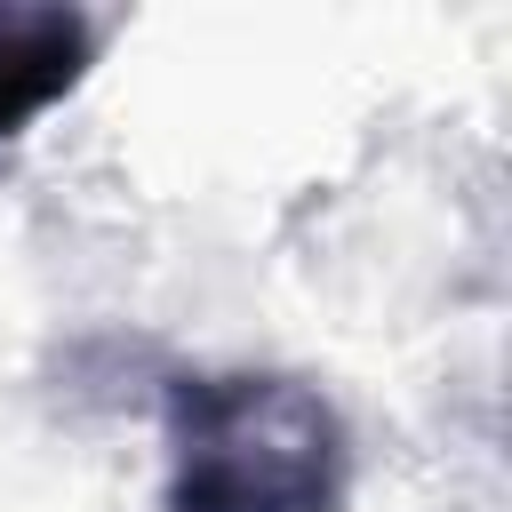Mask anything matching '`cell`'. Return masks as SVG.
<instances>
[{"label": "cell", "instance_id": "cell-1", "mask_svg": "<svg viewBox=\"0 0 512 512\" xmlns=\"http://www.w3.org/2000/svg\"><path fill=\"white\" fill-rule=\"evenodd\" d=\"M168 512H344L352 432L336 400L288 368H176Z\"/></svg>", "mask_w": 512, "mask_h": 512}, {"label": "cell", "instance_id": "cell-2", "mask_svg": "<svg viewBox=\"0 0 512 512\" xmlns=\"http://www.w3.org/2000/svg\"><path fill=\"white\" fill-rule=\"evenodd\" d=\"M96 16L64 0H0V144L56 112L96 64Z\"/></svg>", "mask_w": 512, "mask_h": 512}]
</instances>
